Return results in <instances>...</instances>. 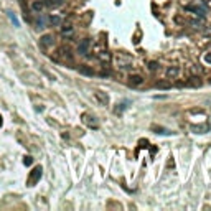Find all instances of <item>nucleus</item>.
<instances>
[{
	"instance_id": "obj_7",
	"label": "nucleus",
	"mask_w": 211,
	"mask_h": 211,
	"mask_svg": "<svg viewBox=\"0 0 211 211\" xmlns=\"http://www.w3.org/2000/svg\"><path fill=\"white\" fill-rule=\"evenodd\" d=\"M190 131L195 132V134H206L209 131V125H206V124H200V125H191L190 127Z\"/></svg>"
},
{
	"instance_id": "obj_5",
	"label": "nucleus",
	"mask_w": 211,
	"mask_h": 211,
	"mask_svg": "<svg viewBox=\"0 0 211 211\" xmlns=\"http://www.w3.org/2000/svg\"><path fill=\"white\" fill-rule=\"evenodd\" d=\"M127 83L131 84L132 88H137V86H140V84H144V78H142L140 74H131L129 79H127Z\"/></svg>"
},
{
	"instance_id": "obj_4",
	"label": "nucleus",
	"mask_w": 211,
	"mask_h": 211,
	"mask_svg": "<svg viewBox=\"0 0 211 211\" xmlns=\"http://www.w3.org/2000/svg\"><path fill=\"white\" fill-rule=\"evenodd\" d=\"M89 46H91V40H89V38L81 40L79 45H78V53H79V55H86V53L89 51Z\"/></svg>"
},
{
	"instance_id": "obj_19",
	"label": "nucleus",
	"mask_w": 211,
	"mask_h": 211,
	"mask_svg": "<svg viewBox=\"0 0 211 211\" xmlns=\"http://www.w3.org/2000/svg\"><path fill=\"white\" fill-rule=\"evenodd\" d=\"M20 5H22V10L23 13H25V18L30 20V17H28V7H27V0H20Z\"/></svg>"
},
{
	"instance_id": "obj_9",
	"label": "nucleus",
	"mask_w": 211,
	"mask_h": 211,
	"mask_svg": "<svg viewBox=\"0 0 211 211\" xmlns=\"http://www.w3.org/2000/svg\"><path fill=\"white\" fill-rule=\"evenodd\" d=\"M186 10H188V12H195L198 17H205V15H206V9H205V7H186Z\"/></svg>"
},
{
	"instance_id": "obj_10",
	"label": "nucleus",
	"mask_w": 211,
	"mask_h": 211,
	"mask_svg": "<svg viewBox=\"0 0 211 211\" xmlns=\"http://www.w3.org/2000/svg\"><path fill=\"white\" fill-rule=\"evenodd\" d=\"M97 58H99L101 61H104V63H109V61H111V58H112V56H111V53H109L107 50H102V51H99V53H97Z\"/></svg>"
},
{
	"instance_id": "obj_27",
	"label": "nucleus",
	"mask_w": 211,
	"mask_h": 211,
	"mask_svg": "<svg viewBox=\"0 0 211 211\" xmlns=\"http://www.w3.org/2000/svg\"><path fill=\"white\" fill-rule=\"evenodd\" d=\"M0 125H2V117H0Z\"/></svg>"
},
{
	"instance_id": "obj_11",
	"label": "nucleus",
	"mask_w": 211,
	"mask_h": 211,
	"mask_svg": "<svg viewBox=\"0 0 211 211\" xmlns=\"http://www.w3.org/2000/svg\"><path fill=\"white\" fill-rule=\"evenodd\" d=\"M40 45L41 46H51L53 45V35H45V36H41V40H40Z\"/></svg>"
},
{
	"instance_id": "obj_23",
	"label": "nucleus",
	"mask_w": 211,
	"mask_h": 211,
	"mask_svg": "<svg viewBox=\"0 0 211 211\" xmlns=\"http://www.w3.org/2000/svg\"><path fill=\"white\" fill-rule=\"evenodd\" d=\"M190 70H191V73H195V74H198V76H200V73L203 71L201 68H198V66H191Z\"/></svg>"
},
{
	"instance_id": "obj_24",
	"label": "nucleus",
	"mask_w": 211,
	"mask_h": 211,
	"mask_svg": "<svg viewBox=\"0 0 211 211\" xmlns=\"http://www.w3.org/2000/svg\"><path fill=\"white\" fill-rule=\"evenodd\" d=\"M157 68H158L157 63H148V70L150 71H157Z\"/></svg>"
},
{
	"instance_id": "obj_8",
	"label": "nucleus",
	"mask_w": 211,
	"mask_h": 211,
	"mask_svg": "<svg viewBox=\"0 0 211 211\" xmlns=\"http://www.w3.org/2000/svg\"><path fill=\"white\" fill-rule=\"evenodd\" d=\"M96 99L99 101V104H102V106L109 104V96L106 94V92H102V91H97L96 92Z\"/></svg>"
},
{
	"instance_id": "obj_13",
	"label": "nucleus",
	"mask_w": 211,
	"mask_h": 211,
	"mask_svg": "<svg viewBox=\"0 0 211 211\" xmlns=\"http://www.w3.org/2000/svg\"><path fill=\"white\" fill-rule=\"evenodd\" d=\"M180 74V68L178 66H170L168 70H167V76L168 78H175V76Z\"/></svg>"
},
{
	"instance_id": "obj_14",
	"label": "nucleus",
	"mask_w": 211,
	"mask_h": 211,
	"mask_svg": "<svg viewBox=\"0 0 211 211\" xmlns=\"http://www.w3.org/2000/svg\"><path fill=\"white\" fill-rule=\"evenodd\" d=\"M50 23L53 27H61L63 25V18L58 17V15H53V17H50Z\"/></svg>"
},
{
	"instance_id": "obj_6",
	"label": "nucleus",
	"mask_w": 211,
	"mask_h": 211,
	"mask_svg": "<svg viewBox=\"0 0 211 211\" xmlns=\"http://www.w3.org/2000/svg\"><path fill=\"white\" fill-rule=\"evenodd\" d=\"M201 84H203V81H201V78L198 74L191 76V78L186 81V86H190V88H200Z\"/></svg>"
},
{
	"instance_id": "obj_17",
	"label": "nucleus",
	"mask_w": 211,
	"mask_h": 211,
	"mask_svg": "<svg viewBox=\"0 0 211 211\" xmlns=\"http://www.w3.org/2000/svg\"><path fill=\"white\" fill-rule=\"evenodd\" d=\"M155 86H157L158 89H170V88H172V84H170L168 81H157Z\"/></svg>"
},
{
	"instance_id": "obj_20",
	"label": "nucleus",
	"mask_w": 211,
	"mask_h": 211,
	"mask_svg": "<svg viewBox=\"0 0 211 211\" xmlns=\"http://www.w3.org/2000/svg\"><path fill=\"white\" fill-rule=\"evenodd\" d=\"M79 71H81V74H88V76H92V74H94V71H92L91 68H84V66H81Z\"/></svg>"
},
{
	"instance_id": "obj_21",
	"label": "nucleus",
	"mask_w": 211,
	"mask_h": 211,
	"mask_svg": "<svg viewBox=\"0 0 211 211\" xmlns=\"http://www.w3.org/2000/svg\"><path fill=\"white\" fill-rule=\"evenodd\" d=\"M9 18L12 20V23H13L15 27H20V23H18V20H17V17H15V15L12 13V12H9Z\"/></svg>"
},
{
	"instance_id": "obj_3",
	"label": "nucleus",
	"mask_w": 211,
	"mask_h": 211,
	"mask_svg": "<svg viewBox=\"0 0 211 211\" xmlns=\"http://www.w3.org/2000/svg\"><path fill=\"white\" fill-rule=\"evenodd\" d=\"M83 122L88 125V127H91V129H97V125H99V122H97V119L94 116H91V114H84L83 116Z\"/></svg>"
},
{
	"instance_id": "obj_28",
	"label": "nucleus",
	"mask_w": 211,
	"mask_h": 211,
	"mask_svg": "<svg viewBox=\"0 0 211 211\" xmlns=\"http://www.w3.org/2000/svg\"><path fill=\"white\" fill-rule=\"evenodd\" d=\"M209 83H211V78H209Z\"/></svg>"
},
{
	"instance_id": "obj_22",
	"label": "nucleus",
	"mask_w": 211,
	"mask_h": 211,
	"mask_svg": "<svg viewBox=\"0 0 211 211\" xmlns=\"http://www.w3.org/2000/svg\"><path fill=\"white\" fill-rule=\"evenodd\" d=\"M203 61L211 64V53H205V56H203Z\"/></svg>"
},
{
	"instance_id": "obj_18",
	"label": "nucleus",
	"mask_w": 211,
	"mask_h": 211,
	"mask_svg": "<svg viewBox=\"0 0 211 211\" xmlns=\"http://www.w3.org/2000/svg\"><path fill=\"white\" fill-rule=\"evenodd\" d=\"M43 7H45V3H43V2H40V0H36V2L31 3V9H33L35 12H41V10H43Z\"/></svg>"
},
{
	"instance_id": "obj_1",
	"label": "nucleus",
	"mask_w": 211,
	"mask_h": 211,
	"mask_svg": "<svg viewBox=\"0 0 211 211\" xmlns=\"http://www.w3.org/2000/svg\"><path fill=\"white\" fill-rule=\"evenodd\" d=\"M116 66L119 70H125V68H131L132 66V56L131 55H125V53H116Z\"/></svg>"
},
{
	"instance_id": "obj_26",
	"label": "nucleus",
	"mask_w": 211,
	"mask_h": 211,
	"mask_svg": "<svg viewBox=\"0 0 211 211\" xmlns=\"http://www.w3.org/2000/svg\"><path fill=\"white\" fill-rule=\"evenodd\" d=\"M205 35H206V36H211V28H209V30H208V31H206V33H205Z\"/></svg>"
},
{
	"instance_id": "obj_12",
	"label": "nucleus",
	"mask_w": 211,
	"mask_h": 211,
	"mask_svg": "<svg viewBox=\"0 0 211 211\" xmlns=\"http://www.w3.org/2000/svg\"><path fill=\"white\" fill-rule=\"evenodd\" d=\"M129 104H131V101H125V102H119V104H117L116 107H114V112H116V114H120V112H122L124 109H127V107H129Z\"/></svg>"
},
{
	"instance_id": "obj_16",
	"label": "nucleus",
	"mask_w": 211,
	"mask_h": 211,
	"mask_svg": "<svg viewBox=\"0 0 211 211\" xmlns=\"http://www.w3.org/2000/svg\"><path fill=\"white\" fill-rule=\"evenodd\" d=\"M61 33L63 35H73V27L70 25V23H64V25L61 27Z\"/></svg>"
},
{
	"instance_id": "obj_15",
	"label": "nucleus",
	"mask_w": 211,
	"mask_h": 211,
	"mask_svg": "<svg viewBox=\"0 0 211 211\" xmlns=\"http://www.w3.org/2000/svg\"><path fill=\"white\" fill-rule=\"evenodd\" d=\"M152 131H155L157 134H162V135H172V134H173V132H170L168 129L158 127V125H152Z\"/></svg>"
},
{
	"instance_id": "obj_2",
	"label": "nucleus",
	"mask_w": 211,
	"mask_h": 211,
	"mask_svg": "<svg viewBox=\"0 0 211 211\" xmlns=\"http://www.w3.org/2000/svg\"><path fill=\"white\" fill-rule=\"evenodd\" d=\"M41 173H43V168L40 167H35L33 168V172L30 173V178H28V185H35V183H38V180L41 178Z\"/></svg>"
},
{
	"instance_id": "obj_25",
	"label": "nucleus",
	"mask_w": 211,
	"mask_h": 211,
	"mask_svg": "<svg viewBox=\"0 0 211 211\" xmlns=\"http://www.w3.org/2000/svg\"><path fill=\"white\" fill-rule=\"evenodd\" d=\"M31 163V157H25V165H30Z\"/></svg>"
}]
</instances>
